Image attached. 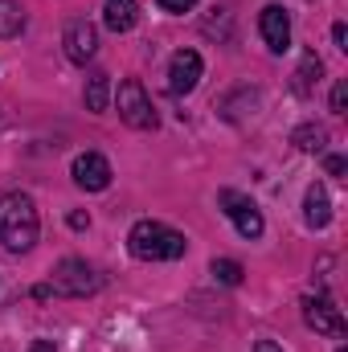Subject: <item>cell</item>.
Masks as SVG:
<instances>
[{"label":"cell","mask_w":348,"mask_h":352,"mask_svg":"<svg viewBox=\"0 0 348 352\" xmlns=\"http://www.w3.org/2000/svg\"><path fill=\"white\" fill-rule=\"evenodd\" d=\"M66 221H70V230H87V226H90V217H87V213H78V209H74Z\"/></svg>","instance_id":"cell-21"},{"label":"cell","mask_w":348,"mask_h":352,"mask_svg":"<svg viewBox=\"0 0 348 352\" xmlns=\"http://www.w3.org/2000/svg\"><path fill=\"white\" fill-rule=\"evenodd\" d=\"M50 287L58 291V295H70V299H87L94 295L98 287H102V274L87 263V258H62V263L54 266V278H50Z\"/></svg>","instance_id":"cell-4"},{"label":"cell","mask_w":348,"mask_h":352,"mask_svg":"<svg viewBox=\"0 0 348 352\" xmlns=\"http://www.w3.org/2000/svg\"><path fill=\"white\" fill-rule=\"evenodd\" d=\"M62 45H66V58H70L74 66H87L90 58L98 54V29H94L90 21H74V25L66 29Z\"/></svg>","instance_id":"cell-10"},{"label":"cell","mask_w":348,"mask_h":352,"mask_svg":"<svg viewBox=\"0 0 348 352\" xmlns=\"http://www.w3.org/2000/svg\"><path fill=\"white\" fill-rule=\"evenodd\" d=\"M259 33H262V41H266L270 54H287V50H291V16H287L283 4H266V8H262L259 12Z\"/></svg>","instance_id":"cell-6"},{"label":"cell","mask_w":348,"mask_h":352,"mask_svg":"<svg viewBox=\"0 0 348 352\" xmlns=\"http://www.w3.org/2000/svg\"><path fill=\"white\" fill-rule=\"evenodd\" d=\"M345 168H348L345 156H328V173H332V176H345Z\"/></svg>","instance_id":"cell-20"},{"label":"cell","mask_w":348,"mask_h":352,"mask_svg":"<svg viewBox=\"0 0 348 352\" xmlns=\"http://www.w3.org/2000/svg\"><path fill=\"white\" fill-rule=\"evenodd\" d=\"M201 70H205V62H201L197 50H176L173 62H168V90H173V94H188V90H197Z\"/></svg>","instance_id":"cell-7"},{"label":"cell","mask_w":348,"mask_h":352,"mask_svg":"<svg viewBox=\"0 0 348 352\" xmlns=\"http://www.w3.org/2000/svg\"><path fill=\"white\" fill-rule=\"evenodd\" d=\"M332 41H336L340 50H348V29L345 25H332Z\"/></svg>","instance_id":"cell-22"},{"label":"cell","mask_w":348,"mask_h":352,"mask_svg":"<svg viewBox=\"0 0 348 352\" xmlns=\"http://www.w3.org/2000/svg\"><path fill=\"white\" fill-rule=\"evenodd\" d=\"M291 144H295L299 152H324L328 131H324L320 123H303V127H295V131H291Z\"/></svg>","instance_id":"cell-14"},{"label":"cell","mask_w":348,"mask_h":352,"mask_svg":"<svg viewBox=\"0 0 348 352\" xmlns=\"http://www.w3.org/2000/svg\"><path fill=\"white\" fill-rule=\"evenodd\" d=\"M156 4H160L164 12H188V8H193L197 0H156Z\"/></svg>","instance_id":"cell-19"},{"label":"cell","mask_w":348,"mask_h":352,"mask_svg":"<svg viewBox=\"0 0 348 352\" xmlns=\"http://www.w3.org/2000/svg\"><path fill=\"white\" fill-rule=\"evenodd\" d=\"M135 21H140V4L135 0H107L102 4V25L111 33H131Z\"/></svg>","instance_id":"cell-11"},{"label":"cell","mask_w":348,"mask_h":352,"mask_svg":"<svg viewBox=\"0 0 348 352\" xmlns=\"http://www.w3.org/2000/svg\"><path fill=\"white\" fill-rule=\"evenodd\" d=\"M340 352H345V349H340Z\"/></svg>","instance_id":"cell-25"},{"label":"cell","mask_w":348,"mask_h":352,"mask_svg":"<svg viewBox=\"0 0 348 352\" xmlns=\"http://www.w3.org/2000/svg\"><path fill=\"white\" fill-rule=\"evenodd\" d=\"M127 250L140 263H173L188 250V242H184V234H176L164 221H135L127 234Z\"/></svg>","instance_id":"cell-2"},{"label":"cell","mask_w":348,"mask_h":352,"mask_svg":"<svg viewBox=\"0 0 348 352\" xmlns=\"http://www.w3.org/2000/svg\"><path fill=\"white\" fill-rule=\"evenodd\" d=\"M209 270H213V278L226 283V287H238V283H242V266L234 263V258H213Z\"/></svg>","instance_id":"cell-17"},{"label":"cell","mask_w":348,"mask_h":352,"mask_svg":"<svg viewBox=\"0 0 348 352\" xmlns=\"http://www.w3.org/2000/svg\"><path fill=\"white\" fill-rule=\"evenodd\" d=\"M303 221L312 230H324L332 221V201H328V188L324 184H312L307 197H303Z\"/></svg>","instance_id":"cell-12"},{"label":"cell","mask_w":348,"mask_h":352,"mask_svg":"<svg viewBox=\"0 0 348 352\" xmlns=\"http://www.w3.org/2000/svg\"><path fill=\"white\" fill-rule=\"evenodd\" d=\"M320 74H324V62L316 58V50H303L299 70H295V94H312L316 82H320Z\"/></svg>","instance_id":"cell-13"},{"label":"cell","mask_w":348,"mask_h":352,"mask_svg":"<svg viewBox=\"0 0 348 352\" xmlns=\"http://www.w3.org/2000/svg\"><path fill=\"white\" fill-rule=\"evenodd\" d=\"M29 352H54V340H33V349Z\"/></svg>","instance_id":"cell-24"},{"label":"cell","mask_w":348,"mask_h":352,"mask_svg":"<svg viewBox=\"0 0 348 352\" xmlns=\"http://www.w3.org/2000/svg\"><path fill=\"white\" fill-rule=\"evenodd\" d=\"M115 107H119V119H123L127 127H135V131H156V123H160V115H156L148 90L140 87L135 78L119 82V90H115Z\"/></svg>","instance_id":"cell-3"},{"label":"cell","mask_w":348,"mask_h":352,"mask_svg":"<svg viewBox=\"0 0 348 352\" xmlns=\"http://www.w3.org/2000/svg\"><path fill=\"white\" fill-rule=\"evenodd\" d=\"M41 217L29 192H4L0 197V246L8 254H29L37 246Z\"/></svg>","instance_id":"cell-1"},{"label":"cell","mask_w":348,"mask_h":352,"mask_svg":"<svg viewBox=\"0 0 348 352\" xmlns=\"http://www.w3.org/2000/svg\"><path fill=\"white\" fill-rule=\"evenodd\" d=\"M70 176H74V184L78 188H87V192H102L107 184H111V164L98 156V152H83L74 164H70Z\"/></svg>","instance_id":"cell-9"},{"label":"cell","mask_w":348,"mask_h":352,"mask_svg":"<svg viewBox=\"0 0 348 352\" xmlns=\"http://www.w3.org/2000/svg\"><path fill=\"white\" fill-rule=\"evenodd\" d=\"M303 324L320 336H345V316L328 299H316V295L303 299Z\"/></svg>","instance_id":"cell-8"},{"label":"cell","mask_w":348,"mask_h":352,"mask_svg":"<svg viewBox=\"0 0 348 352\" xmlns=\"http://www.w3.org/2000/svg\"><path fill=\"white\" fill-rule=\"evenodd\" d=\"M107 102H111V78H107V74H90L87 78V111L102 115Z\"/></svg>","instance_id":"cell-15"},{"label":"cell","mask_w":348,"mask_h":352,"mask_svg":"<svg viewBox=\"0 0 348 352\" xmlns=\"http://www.w3.org/2000/svg\"><path fill=\"white\" fill-rule=\"evenodd\" d=\"M21 29H25V12H21V4H12V0H0V41L17 37Z\"/></svg>","instance_id":"cell-16"},{"label":"cell","mask_w":348,"mask_h":352,"mask_svg":"<svg viewBox=\"0 0 348 352\" xmlns=\"http://www.w3.org/2000/svg\"><path fill=\"white\" fill-rule=\"evenodd\" d=\"M217 205H221V213L234 221V230H238L246 242L262 238V213H259V205H254L246 192H238V188H221V192H217Z\"/></svg>","instance_id":"cell-5"},{"label":"cell","mask_w":348,"mask_h":352,"mask_svg":"<svg viewBox=\"0 0 348 352\" xmlns=\"http://www.w3.org/2000/svg\"><path fill=\"white\" fill-rule=\"evenodd\" d=\"M254 352H283V349H279L274 340H259V344H254Z\"/></svg>","instance_id":"cell-23"},{"label":"cell","mask_w":348,"mask_h":352,"mask_svg":"<svg viewBox=\"0 0 348 352\" xmlns=\"http://www.w3.org/2000/svg\"><path fill=\"white\" fill-rule=\"evenodd\" d=\"M345 102H348V82H336L332 87V111H345Z\"/></svg>","instance_id":"cell-18"}]
</instances>
